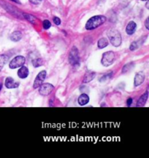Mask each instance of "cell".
Segmentation results:
<instances>
[{
	"label": "cell",
	"mask_w": 149,
	"mask_h": 158,
	"mask_svg": "<svg viewBox=\"0 0 149 158\" xmlns=\"http://www.w3.org/2000/svg\"><path fill=\"white\" fill-rule=\"evenodd\" d=\"M2 86H3V84H2V81H0V91H1V89H2Z\"/></svg>",
	"instance_id": "f546056e"
},
{
	"label": "cell",
	"mask_w": 149,
	"mask_h": 158,
	"mask_svg": "<svg viewBox=\"0 0 149 158\" xmlns=\"http://www.w3.org/2000/svg\"><path fill=\"white\" fill-rule=\"evenodd\" d=\"M26 62V58L24 56L18 55L14 57L12 60L10 61L9 64V68L10 69H15V68H20L23 66Z\"/></svg>",
	"instance_id": "5b68a950"
},
{
	"label": "cell",
	"mask_w": 149,
	"mask_h": 158,
	"mask_svg": "<svg viewBox=\"0 0 149 158\" xmlns=\"http://www.w3.org/2000/svg\"><path fill=\"white\" fill-rule=\"evenodd\" d=\"M140 1H147V0H140Z\"/></svg>",
	"instance_id": "1f68e13d"
},
{
	"label": "cell",
	"mask_w": 149,
	"mask_h": 158,
	"mask_svg": "<svg viewBox=\"0 0 149 158\" xmlns=\"http://www.w3.org/2000/svg\"><path fill=\"white\" fill-rule=\"evenodd\" d=\"M133 68H134V63H132V62H130V63L126 64V65H124V67L122 68V73H127L129 71L132 70Z\"/></svg>",
	"instance_id": "ffe728a7"
},
{
	"label": "cell",
	"mask_w": 149,
	"mask_h": 158,
	"mask_svg": "<svg viewBox=\"0 0 149 158\" xmlns=\"http://www.w3.org/2000/svg\"><path fill=\"white\" fill-rule=\"evenodd\" d=\"M42 26L43 28L45 29V30H47V29H49L51 27V23H50V20H44L42 23Z\"/></svg>",
	"instance_id": "7402d4cb"
},
{
	"label": "cell",
	"mask_w": 149,
	"mask_h": 158,
	"mask_svg": "<svg viewBox=\"0 0 149 158\" xmlns=\"http://www.w3.org/2000/svg\"><path fill=\"white\" fill-rule=\"evenodd\" d=\"M148 4H149V3H148V0H147V2H146V8H147V9H149Z\"/></svg>",
	"instance_id": "4dcf8cb0"
},
{
	"label": "cell",
	"mask_w": 149,
	"mask_h": 158,
	"mask_svg": "<svg viewBox=\"0 0 149 158\" xmlns=\"http://www.w3.org/2000/svg\"><path fill=\"white\" fill-rule=\"evenodd\" d=\"M148 98V91H146V92L140 97V99H139L138 101H137L136 106H137V107H143V106L145 105V104H146Z\"/></svg>",
	"instance_id": "5bb4252c"
},
{
	"label": "cell",
	"mask_w": 149,
	"mask_h": 158,
	"mask_svg": "<svg viewBox=\"0 0 149 158\" xmlns=\"http://www.w3.org/2000/svg\"><path fill=\"white\" fill-rule=\"evenodd\" d=\"M79 60H80V58H79V50L76 46H73L69 55V62L73 66H76L79 65Z\"/></svg>",
	"instance_id": "3957f363"
},
{
	"label": "cell",
	"mask_w": 149,
	"mask_h": 158,
	"mask_svg": "<svg viewBox=\"0 0 149 158\" xmlns=\"http://www.w3.org/2000/svg\"><path fill=\"white\" fill-rule=\"evenodd\" d=\"M132 101H133L132 98H131V97L128 98L127 100V105L128 106V107H130V106L132 105Z\"/></svg>",
	"instance_id": "484cf974"
},
{
	"label": "cell",
	"mask_w": 149,
	"mask_h": 158,
	"mask_svg": "<svg viewBox=\"0 0 149 158\" xmlns=\"http://www.w3.org/2000/svg\"><path fill=\"white\" fill-rule=\"evenodd\" d=\"M54 89V86L53 84L49 83H42L40 86L39 88V92L42 96H47L52 93V91Z\"/></svg>",
	"instance_id": "8992f818"
},
{
	"label": "cell",
	"mask_w": 149,
	"mask_h": 158,
	"mask_svg": "<svg viewBox=\"0 0 149 158\" xmlns=\"http://www.w3.org/2000/svg\"><path fill=\"white\" fill-rule=\"evenodd\" d=\"M145 80V74L143 72H138L136 73L134 79V86H139L141 85Z\"/></svg>",
	"instance_id": "9c48e42d"
},
{
	"label": "cell",
	"mask_w": 149,
	"mask_h": 158,
	"mask_svg": "<svg viewBox=\"0 0 149 158\" xmlns=\"http://www.w3.org/2000/svg\"><path fill=\"white\" fill-rule=\"evenodd\" d=\"M8 60V56L6 55H0V71L2 70L3 67Z\"/></svg>",
	"instance_id": "d6986e66"
},
{
	"label": "cell",
	"mask_w": 149,
	"mask_h": 158,
	"mask_svg": "<svg viewBox=\"0 0 149 158\" xmlns=\"http://www.w3.org/2000/svg\"><path fill=\"white\" fill-rule=\"evenodd\" d=\"M0 4H1L2 7H3V8H5V10L8 12L10 13V14L16 16L17 17H21V16L22 17H23V14L21 15V12H20L19 11H17V10H17V8L12 7L11 4H8V3L5 2V1H0Z\"/></svg>",
	"instance_id": "52a82bcc"
},
{
	"label": "cell",
	"mask_w": 149,
	"mask_h": 158,
	"mask_svg": "<svg viewBox=\"0 0 149 158\" xmlns=\"http://www.w3.org/2000/svg\"><path fill=\"white\" fill-rule=\"evenodd\" d=\"M89 101V96L87 94H82L78 98V104L81 106H85L88 104Z\"/></svg>",
	"instance_id": "4fadbf2b"
},
{
	"label": "cell",
	"mask_w": 149,
	"mask_h": 158,
	"mask_svg": "<svg viewBox=\"0 0 149 158\" xmlns=\"http://www.w3.org/2000/svg\"><path fill=\"white\" fill-rule=\"evenodd\" d=\"M114 59H115V54L112 51H109L103 54L101 63L103 66L108 67L112 65Z\"/></svg>",
	"instance_id": "277c9868"
},
{
	"label": "cell",
	"mask_w": 149,
	"mask_h": 158,
	"mask_svg": "<svg viewBox=\"0 0 149 158\" xmlns=\"http://www.w3.org/2000/svg\"><path fill=\"white\" fill-rule=\"evenodd\" d=\"M139 47V44L137 43V41H133L132 43L130 44V51H134L136 50L137 49H138Z\"/></svg>",
	"instance_id": "603a6c76"
},
{
	"label": "cell",
	"mask_w": 149,
	"mask_h": 158,
	"mask_svg": "<svg viewBox=\"0 0 149 158\" xmlns=\"http://www.w3.org/2000/svg\"><path fill=\"white\" fill-rule=\"evenodd\" d=\"M108 40L105 38H101L98 41V46L99 49H104L108 45Z\"/></svg>",
	"instance_id": "e0dca14e"
},
{
	"label": "cell",
	"mask_w": 149,
	"mask_h": 158,
	"mask_svg": "<svg viewBox=\"0 0 149 158\" xmlns=\"http://www.w3.org/2000/svg\"><path fill=\"white\" fill-rule=\"evenodd\" d=\"M53 22H54V23L55 25H57V26H59V25H60L61 20H60V19L59 18V17H53Z\"/></svg>",
	"instance_id": "d4e9b609"
},
{
	"label": "cell",
	"mask_w": 149,
	"mask_h": 158,
	"mask_svg": "<svg viewBox=\"0 0 149 158\" xmlns=\"http://www.w3.org/2000/svg\"><path fill=\"white\" fill-rule=\"evenodd\" d=\"M148 24H149V18H148V17H147V19H146V22H145V26H146V28H147L148 30V29H149Z\"/></svg>",
	"instance_id": "4316f807"
},
{
	"label": "cell",
	"mask_w": 149,
	"mask_h": 158,
	"mask_svg": "<svg viewBox=\"0 0 149 158\" xmlns=\"http://www.w3.org/2000/svg\"><path fill=\"white\" fill-rule=\"evenodd\" d=\"M41 1H42V0H30V1H31L32 4H39V3H40Z\"/></svg>",
	"instance_id": "83f0119b"
},
{
	"label": "cell",
	"mask_w": 149,
	"mask_h": 158,
	"mask_svg": "<svg viewBox=\"0 0 149 158\" xmlns=\"http://www.w3.org/2000/svg\"><path fill=\"white\" fill-rule=\"evenodd\" d=\"M29 74V70H28V68L24 65L20 67V69L18 70V75L21 79H24V78H27Z\"/></svg>",
	"instance_id": "8fae6325"
},
{
	"label": "cell",
	"mask_w": 149,
	"mask_h": 158,
	"mask_svg": "<svg viewBox=\"0 0 149 158\" xmlns=\"http://www.w3.org/2000/svg\"><path fill=\"white\" fill-rule=\"evenodd\" d=\"M11 1H14V2L15 3H18V4H21V1H20L19 0H11Z\"/></svg>",
	"instance_id": "f1b7e54d"
},
{
	"label": "cell",
	"mask_w": 149,
	"mask_h": 158,
	"mask_svg": "<svg viewBox=\"0 0 149 158\" xmlns=\"http://www.w3.org/2000/svg\"><path fill=\"white\" fill-rule=\"evenodd\" d=\"M95 75H96V73L93 71H87L84 77L83 83H89L92 81L95 78Z\"/></svg>",
	"instance_id": "9a60e30c"
},
{
	"label": "cell",
	"mask_w": 149,
	"mask_h": 158,
	"mask_svg": "<svg viewBox=\"0 0 149 158\" xmlns=\"http://www.w3.org/2000/svg\"><path fill=\"white\" fill-rule=\"evenodd\" d=\"M137 24L134 21H130L126 27V33L128 35H132L135 32Z\"/></svg>",
	"instance_id": "7c38bea8"
},
{
	"label": "cell",
	"mask_w": 149,
	"mask_h": 158,
	"mask_svg": "<svg viewBox=\"0 0 149 158\" xmlns=\"http://www.w3.org/2000/svg\"><path fill=\"white\" fill-rule=\"evenodd\" d=\"M22 38V33L19 30H17V31H14L12 34L10 35V39L12 41H19Z\"/></svg>",
	"instance_id": "2e32d148"
},
{
	"label": "cell",
	"mask_w": 149,
	"mask_h": 158,
	"mask_svg": "<svg viewBox=\"0 0 149 158\" xmlns=\"http://www.w3.org/2000/svg\"><path fill=\"white\" fill-rule=\"evenodd\" d=\"M112 74H113V72H111L110 73H108V74H105V75H103V76H102L100 78V82H102V81H106L108 78H111V77L112 76Z\"/></svg>",
	"instance_id": "cb8c5ba5"
},
{
	"label": "cell",
	"mask_w": 149,
	"mask_h": 158,
	"mask_svg": "<svg viewBox=\"0 0 149 158\" xmlns=\"http://www.w3.org/2000/svg\"><path fill=\"white\" fill-rule=\"evenodd\" d=\"M46 77H47V72L45 70H42L41 72H39V74L37 75L35 80H34L33 87L34 88H40V86L44 83V81L45 80Z\"/></svg>",
	"instance_id": "ba28073f"
},
{
	"label": "cell",
	"mask_w": 149,
	"mask_h": 158,
	"mask_svg": "<svg viewBox=\"0 0 149 158\" xmlns=\"http://www.w3.org/2000/svg\"><path fill=\"white\" fill-rule=\"evenodd\" d=\"M5 86L8 88H16L19 86V83L15 82L13 78L11 77H8L5 79Z\"/></svg>",
	"instance_id": "30bf717a"
},
{
	"label": "cell",
	"mask_w": 149,
	"mask_h": 158,
	"mask_svg": "<svg viewBox=\"0 0 149 158\" xmlns=\"http://www.w3.org/2000/svg\"><path fill=\"white\" fill-rule=\"evenodd\" d=\"M43 64H44V61L41 58H37V59H34L32 60V65L34 68L41 67L42 65H43Z\"/></svg>",
	"instance_id": "44dd1931"
},
{
	"label": "cell",
	"mask_w": 149,
	"mask_h": 158,
	"mask_svg": "<svg viewBox=\"0 0 149 158\" xmlns=\"http://www.w3.org/2000/svg\"><path fill=\"white\" fill-rule=\"evenodd\" d=\"M106 21V17L103 15H95L88 20L85 25V28L88 30H94Z\"/></svg>",
	"instance_id": "6da1fadb"
},
{
	"label": "cell",
	"mask_w": 149,
	"mask_h": 158,
	"mask_svg": "<svg viewBox=\"0 0 149 158\" xmlns=\"http://www.w3.org/2000/svg\"><path fill=\"white\" fill-rule=\"evenodd\" d=\"M108 37L111 44L115 47H118L121 43V33L116 29L112 28L108 31Z\"/></svg>",
	"instance_id": "7a4b0ae2"
},
{
	"label": "cell",
	"mask_w": 149,
	"mask_h": 158,
	"mask_svg": "<svg viewBox=\"0 0 149 158\" xmlns=\"http://www.w3.org/2000/svg\"><path fill=\"white\" fill-rule=\"evenodd\" d=\"M23 17L24 18L26 19L29 23H31V24H35L36 22H37V18L34 17V15H31L30 14H26V13H23Z\"/></svg>",
	"instance_id": "ac0fdd59"
}]
</instances>
